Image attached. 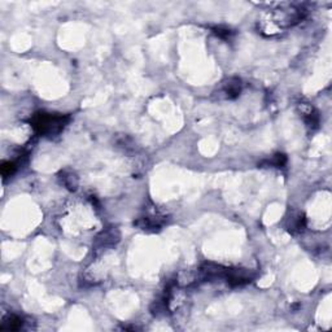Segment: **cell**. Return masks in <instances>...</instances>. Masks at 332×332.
I'll use <instances>...</instances> for the list:
<instances>
[{"label": "cell", "mask_w": 332, "mask_h": 332, "mask_svg": "<svg viewBox=\"0 0 332 332\" xmlns=\"http://www.w3.org/2000/svg\"><path fill=\"white\" fill-rule=\"evenodd\" d=\"M68 122V117L50 113H36L31 120V124L36 132L46 136H53L59 134Z\"/></svg>", "instance_id": "6da1fadb"}, {"label": "cell", "mask_w": 332, "mask_h": 332, "mask_svg": "<svg viewBox=\"0 0 332 332\" xmlns=\"http://www.w3.org/2000/svg\"><path fill=\"white\" fill-rule=\"evenodd\" d=\"M120 241V232L116 227H110L109 230H105L97 236L96 240H95V249L100 250L104 249V248L113 247Z\"/></svg>", "instance_id": "7a4b0ae2"}, {"label": "cell", "mask_w": 332, "mask_h": 332, "mask_svg": "<svg viewBox=\"0 0 332 332\" xmlns=\"http://www.w3.org/2000/svg\"><path fill=\"white\" fill-rule=\"evenodd\" d=\"M164 224L165 215L156 213V214H148L145 217L140 218L136 222V226L140 227L141 230H145V231H156V230L161 229Z\"/></svg>", "instance_id": "3957f363"}, {"label": "cell", "mask_w": 332, "mask_h": 332, "mask_svg": "<svg viewBox=\"0 0 332 332\" xmlns=\"http://www.w3.org/2000/svg\"><path fill=\"white\" fill-rule=\"evenodd\" d=\"M300 108L308 127H310L312 130L318 129V126H319V116H318L317 110L309 104H301Z\"/></svg>", "instance_id": "277c9868"}, {"label": "cell", "mask_w": 332, "mask_h": 332, "mask_svg": "<svg viewBox=\"0 0 332 332\" xmlns=\"http://www.w3.org/2000/svg\"><path fill=\"white\" fill-rule=\"evenodd\" d=\"M241 91V82L238 78H232V80H229L227 82L224 83V87H222V94L225 95L226 99H235L240 95Z\"/></svg>", "instance_id": "5b68a950"}, {"label": "cell", "mask_w": 332, "mask_h": 332, "mask_svg": "<svg viewBox=\"0 0 332 332\" xmlns=\"http://www.w3.org/2000/svg\"><path fill=\"white\" fill-rule=\"evenodd\" d=\"M60 179H61V183L68 188L69 191H76L77 188H78V178H77V175L73 171L64 170L60 174Z\"/></svg>", "instance_id": "8992f818"}, {"label": "cell", "mask_w": 332, "mask_h": 332, "mask_svg": "<svg viewBox=\"0 0 332 332\" xmlns=\"http://www.w3.org/2000/svg\"><path fill=\"white\" fill-rule=\"evenodd\" d=\"M289 231L292 232H301L305 227V218L301 213H297L296 215H292L289 218Z\"/></svg>", "instance_id": "52a82bcc"}, {"label": "cell", "mask_w": 332, "mask_h": 332, "mask_svg": "<svg viewBox=\"0 0 332 332\" xmlns=\"http://www.w3.org/2000/svg\"><path fill=\"white\" fill-rule=\"evenodd\" d=\"M21 326H22V319L16 315H8L7 318H4L3 324H2V329H11V331H16V329H20Z\"/></svg>", "instance_id": "ba28073f"}, {"label": "cell", "mask_w": 332, "mask_h": 332, "mask_svg": "<svg viewBox=\"0 0 332 332\" xmlns=\"http://www.w3.org/2000/svg\"><path fill=\"white\" fill-rule=\"evenodd\" d=\"M15 170L16 166L13 162H3V165H2V174H3L4 178L12 175V174L15 173Z\"/></svg>", "instance_id": "9c48e42d"}]
</instances>
